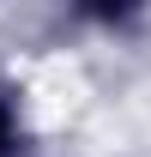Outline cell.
Masks as SVG:
<instances>
[{
	"label": "cell",
	"mask_w": 151,
	"mask_h": 157,
	"mask_svg": "<svg viewBox=\"0 0 151 157\" xmlns=\"http://www.w3.org/2000/svg\"><path fill=\"white\" fill-rule=\"evenodd\" d=\"M12 151V109H6V103H0V157Z\"/></svg>",
	"instance_id": "obj_1"
}]
</instances>
